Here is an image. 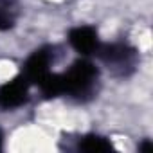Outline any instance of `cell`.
<instances>
[{"label":"cell","instance_id":"cell-1","mask_svg":"<svg viewBox=\"0 0 153 153\" xmlns=\"http://www.w3.org/2000/svg\"><path fill=\"white\" fill-rule=\"evenodd\" d=\"M97 68L88 59H79L72 63L67 72L47 74L40 81V90L45 97L68 96L74 99H85L94 94L97 81Z\"/></svg>","mask_w":153,"mask_h":153},{"label":"cell","instance_id":"cell-2","mask_svg":"<svg viewBox=\"0 0 153 153\" xmlns=\"http://www.w3.org/2000/svg\"><path fill=\"white\" fill-rule=\"evenodd\" d=\"M96 56L114 72L126 76L128 72H131L135 68L137 63V52L133 47H130L128 43L123 42H115V43H101L99 49L96 51Z\"/></svg>","mask_w":153,"mask_h":153},{"label":"cell","instance_id":"cell-3","mask_svg":"<svg viewBox=\"0 0 153 153\" xmlns=\"http://www.w3.org/2000/svg\"><path fill=\"white\" fill-rule=\"evenodd\" d=\"M29 87L31 83L25 79V76L7 81L0 87V108L2 110H15L29 101Z\"/></svg>","mask_w":153,"mask_h":153},{"label":"cell","instance_id":"cell-4","mask_svg":"<svg viewBox=\"0 0 153 153\" xmlns=\"http://www.w3.org/2000/svg\"><path fill=\"white\" fill-rule=\"evenodd\" d=\"M54 59L52 49H40L34 51L29 59L25 61L24 67V76L31 85H40V81L45 78L47 74H51V63Z\"/></svg>","mask_w":153,"mask_h":153},{"label":"cell","instance_id":"cell-5","mask_svg":"<svg viewBox=\"0 0 153 153\" xmlns=\"http://www.w3.org/2000/svg\"><path fill=\"white\" fill-rule=\"evenodd\" d=\"M68 42L76 52H79L81 56H92L99 49L101 42L97 36V31L90 25H79L74 27L68 33Z\"/></svg>","mask_w":153,"mask_h":153},{"label":"cell","instance_id":"cell-6","mask_svg":"<svg viewBox=\"0 0 153 153\" xmlns=\"http://www.w3.org/2000/svg\"><path fill=\"white\" fill-rule=\"evenodd\" d=\"M78 148L81 151H90V153H101V151H110L112 144L101 135H87L79 140Z\"/></svg>","mask_w":153,"mask_h":153},{"label":"cell","instance_id":"cell-7","mask_svg":"<svg viewBox=\"0 0 153 153\" xmlns=\"http://www.w3.org/2000/svg\"><path fill=\"white\" fill-rule=\"evenodd\" d=\"M16 22V0H0V31H7Z\"/></svg>","mask_w":153,"mask_h":153},{"label":"cell","instance_id":"cell-8","mask_svg":"<svg viewBox=\"0 0 153 153\" xmlns=\"http://www.w3.org/2000/svg\"><path fill=\"white\" fill-rule=\"evenodd\" d=\"M2 139H4V137H2V131H0V148H2Z\"/></svg>","mask_w":153,"mask_h":153}]
</instances>
